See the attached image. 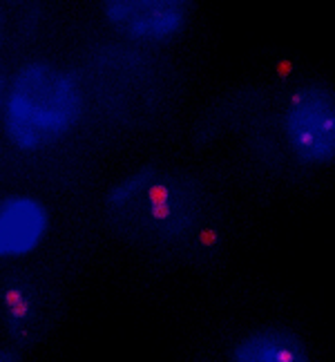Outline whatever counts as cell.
<instances>
[{"mask_svg":"<svg viewBox=\"0 0 335 362\" xmlns=\"http://www.w3.org/2000/svg\"><path fill=\"white\" fill-rule=\"evenodd\" d=\"M0 362H23V354L13 344H0Z\"/></svg>","mask_w":335,"mask_h":362,"instance_id":"8","label":"cell"},{"mask_svg":"<svg viewBox=\"0 0 335 362\" xmlns=\"http://www.w3.org/2000/svg\"><path fill=\"white\" fill-rule=\"evenodd\" d=\"M103 211L110 226L125 240L184 248L204 235L208 202L197 179L143 163L110 186Z\"/></svg>","mask_w":335,"mask_h":362,"instance_id":"1","label":"cell"},{"mask_svg":"<svg viewBox=\"0 0 335 362\" xmlns=\"http://www.w3.org/2000/svg\"><path fill=\"white\" fill-rule=\"evenodd\" d=\"M230 362H311V358L295 333L259 329L235 342Z\"/></svg>","mask_w":335,"mask_h":362,"instance_id":"7","label":"cell"},{"mask_svg":"<svg viewBox=\"0 0 335 362\" xmlns=\"http://www.w3.org/2000/svg\"><path fill=\"white\" fill-rule=\"evenodd\" d=\"M7 30H9V23H7V13H5V9H3V7H0V49H3V45H5Z\"/></svg>","mask_w":335,"mask_h":362,"instance_id":"10","label":"cell"},{"mask_svg":"<svg viewBox=\"0 0 335 362\" xmlns=\"http://www.w3.org/2000/svg\"><path fill=\"white\" fill-rule=\"evenodd\" d=\"M49 206L32 192L0 197V264L30 259L45 246L52 233Z\"/></svg>","mask_w":335,"mask_h":362,"instance_id":"6","label":"cell"},{"mask_svg":"<svg viewBox=\"0 0 335 362\" xmlns=\"http://www.w3.org/2000/svg\"><path fill=\"white\" fill-rule=\"evenodd\" d=\"M56 296L40 277L18 273L0 286V327L13 346H32L54 327Z\"/></svg>","mask_w":335,"mask_h":362,"instance_id":"5","label":"cell"},{"mask_svg":"<svg viewBox=\"0 0 335 362\" xmlns=\"http://www.w3.org/2000/svg\"><path fill=\"white\" fill-rule=\"evenodd\" d=\"M103 23L132 47L168 45L186 32L190 3L186 0H107Z\"/></svg>","mask_w":335,"mask_h":362,"instance_id":"4","label":"cell"},{"mask_svg":"<svg viewBox=\"0 0 335 362\" xmlns=\"http://www.w3.org/2000/svg\"><path fill=\"white\" fill-rule=\"evenodd\" d=\"M279 130L288 152L302 165H329L335 161V90L322 83H306L293 90L282 112Z\"/></svg>","mask_w":335,"mask_h":362,"instance_id":"3","label":"cell"},{"mask_svg":"<svg viewBox=\"0 0 335 362\" xmlns=\"http://www.w3.org/2000/svg\"><path fill=\"white\" fill-rule=\"evenodd\" d=\"M7 88H9V72L5 67H0V112H3V107H5Z\"/></svg>","mask_w":335,"mask_h":362,"instance_id":"9","label":"cell"},{"mask_svg":"<svg viewBox=\"0 0 335 362\" xmlns=\"http://www.w3.org/2000/svg\"><path fill=\"white\" fill-rule=\"evenodd\" d=\"M88 105L81 74L61 63L32 59L9 72L0 130L20 155H40L78 130Z\"/></svg>","mask_w":335,"mask_h":362,"instance_id":"2","label":"cell"}]
</instances>
